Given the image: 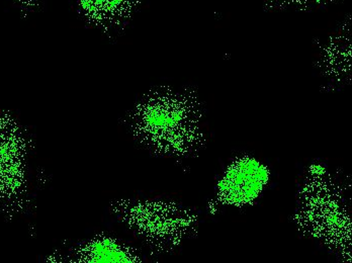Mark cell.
I'll list each match as a JSON object with an SVG mask.
<instances>
[{"mask_svg": "<svg viewBox=\"0 0 352 263\" xmlns=\"http://www.w3.org/2000/svg\"><path fill=\"white\" fill-rule=\"evenodd\" d=\"M267 170L254 159L240 160L234 164L220 183V194L230 204L252 202L267 183Z\"/></svg>", "mask_w": 352, "mask_h": 263, "instance_id": "6da1fadb", "label": "cell"}]
</instances>
